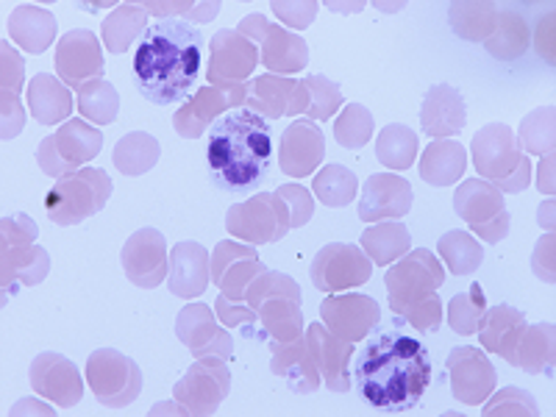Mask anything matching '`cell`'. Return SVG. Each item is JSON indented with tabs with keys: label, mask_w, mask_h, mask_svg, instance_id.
<instances>
[{
	"label": "cell",
	"mask_w": 556,
	"mask_h": 417,
	"mask_svg": "<svg viewBox=\"0 0 556 417\" xmlns=\"http://www.w3.org/2000/svg\"><path fill=\"white\" fill-rule=\"evenodd\" d=\"M362 399L384 415L412 412L431 384V354L426 342L395 323L367 337L354 362Z\"/></svg>",
	"instance_id": "obj_1"
},
{
	"label": "cell",
	"mask_w": 556,
	"mask_h": 417,
	"mask_svg": "<svg viewBox=\"0 0 556 417\" xmlns=\"http://www.w3.org/2000/svg\"><path fill=\"white\" fill-rule=\"evenodd\" d=\"M206 37L195 26L176 17L156 20L134 42V87L153 106L187 101L206 70Z\"/></svg>",
	"instance_id": "obj_2"
},
{
	"label": "cell",
	"mask_w": 556,
	"mask_h": 417,
	"mask_svg": "<svg viewBox=\"0 0 556 417\" xmlns=\"http://www.w3.org/2000/svg\"><path fill=\"white\" fill-rule=\"evenodd\" d=\"M276 162V142L267 117L253 109H231L208 128V178L226 195H251L267 181Z\"/></svg>",
	"instance_id": "obj_3"
},
{
	"label": "cell",
	"mask_w": 556,
	"mask_h": 417,
	"mask_svg": "<svg viewBox=\"0 0 556 417\" xmlns=\"http://www.w3.org/2000/svg\"><path fill=\"white\" fill-rule=\"evenodd\" d=\"M109 195H112V181L106 173L87 167V170L59 181L45 198V208L53 223L73 226V223H81L89 215L101 212Z\"/></svg>",
	"instance_id": "obj_4"
},
{
	"label": "cell",
	"mask_w": 556,
	"mask_h": 417,
	"mask_svg": "<svg viewBox=\"0 0 556 417\" xmlns=\"http://www.w3.org/2000/svg\"><path fill=\"white\" fill-rule=\"evenodd\" d=\"M412 208L409 184L399 176H370L359 203V217L365 223L381 217H404Z\"/></svg>",
	"instance_id": "obj_5"
},
{
	"label": "cell",
	"mask_w": 556,
	"mask_h": 417,
	"mask_svg": "<svg viewBox=\"0 0 556 417\" xmlns=\"http://www.w3.org/2000/svg\"><path fill=\"white\" fill-rule=\"evenodd\" d=\"M114 365V351H96V354L89 356V384H92V392H96V399L106 406H117V399L123 404H131L137 399V387L128 384L126 379L121 381V376L137 374V367H134L131 359L121 356V367H117V374H112Z\"/></svg>",
	"instance_id": "obj_6"
},
{
	"label": "cell",
	"mask_w": 556,
	"mask_h": 417,
	"mask_svg": "<svg viewBox=\"0 0 556 417\" xmlns=\"http://www.w3.org/2000/svg\"><path fill=\"white\" fill-rule=\"evenodd\" d=\"M331 273H340L337 276V287L365 285L367 278H370V262L362 260V253L356 245H326L317 253L315 265H312V281H315L317 290H320L323 281Z\"/></svg>",
	"instance_id": "obj_7"
},
{
	"label": "cell",
	"mask_w": 556,
	"mask_h": 417,
	"mask_svg": "<svg viewBox=\"0 0 556 417\" xmlns=\"http://www.w3.org/2000/svg\"><path fill=\"white\" fill-rule=\"evenodd\" d=\"M424 131L431 137H445V134H459L465 128V101L448 84L431 87L426 96L424 112Z\"/></svg>",
	"instance_id": "obj_8"
},
{
	"label": "cell",
	"mask_w": 556,
	"mask_h": 417,
	"mask_svg": "<svg viewBox=\"0 0 556 417\" xmlns=\"http://www.w3.org/2000/svg\"><path fill=\"white\" fill-rule=\"evenodd\" d=\"M465 170V151H462L459 142H434L429 151L424 153V162H420V176L426 178L434 187H445V184L456 181Z\"/></svg>",
	"instance_id": "obj_9"
},
{
	"label": "cell",
	"mask_w": 556,
	"mask_h": 417,
	"mask_svg": "<svg viewBox=\"0 0 556 417\" xmlns=\"http://www.w3.org/2000/svg\"><path fill=\"white\" fill-rule=\"evenodd\" d=\"M301 121H295L281 139V170L290 176H309L323 156V131L312 137L309 146H301Z\"/></svg>",
	"instance_id": "obj_10"
},
{
	"label": "cell",
	"mask_w": 556,
	"mask_h": 417,
	"mask_svg": "<svg viewBox=\"0 0 556 417\" xmlns=\"http://www.w3.org/2000/svg\"><path fill=\"white\" fill-rule=\"evenodd\" d=\"M376 156L390 170H406L417 156V134L406 126H387L376 142Z\"/></svg>",
	"instance_id": "obj_11"
},
{
	"label": "cell",
	"mask_w": 556,
	"mask_h": 417,
	"mask_svg": "<svg viewBox=\"0 0 556 417\" xmlns=\"http://www.w3.org/2000/svg\"><path fill=\"white\" fill-rule=\"evenodd\" d=\"M509 151H513V131L506 126H486L484 131L476 134V167L486 176H498V156H509Z\"/></svg>",
	"instance_id": "obj_12"
},
{
	"label": "cell",
	"mask_w": 556,
	"mask_h": 417,
	"mask_svg": "<svg viewBox=\"0 0 556 417\" xmlns=\"http://www.w3.org/2000/svg\"><path fill=\"white\" fill-rule=\"evenodd\" d=\"M156 142L148 134H128L126 139H121V146L114 148V165L117 170L128 173V176H139V173L151 170L153 162H156Z\"/></svg>",
	"instance_id": "obj_13"
},
{
	"label": "cell",
	"mask_w": 556,
	"mask_h": 417,
	"mask_svg": "<svg viewBox=\"0 0 556 417\" xmlns=\"http://www.w3.org/2000/svg\"><path fill=\"white\" fill-rule=\"evenodd\" d=\"M28 103L31 112L37 114L39 123H59V117L70 112V98L59 84H53L48 76H39L28 89Z\"/></svg>",
	"instance_id": "obj_14"
},
{
	"label": "cell",
	"mask_w": 556,
	"mask_h": 417,
	"mask_svg": "<svg viewBox=\"0 0 556 417\" xmlns=\"http://www.w3.org/2000/svg\"><path fill=\"white\" fill-rule=\"evenodd\" d=\"M440 253H443V260L448 262V267L454 273H462V276H468L473 273L476 267L484 262V251H481L479 242L470 240L465 231H451L440 240Z\"/></svg>",
	"instance_id": "obj_15"
},
{
	"label": "cell",
	"mask_w": 556,
	"mask_h": 417,
	"mask_svg": "<svg viewBox=\"0 0 556 417\" xmlns=\"http://www.w3.org/2000/svg\"><path fill=\"white\" fill-rule=\"evenodd\" d=\"M315 195L326 206H345L356 195V176L342 165H331L315 178Z\"/></svg>",
	"instance_id": "obj_16"
},
{
	"label": "cell",
	"mask_w": 556,
	"mask_h": 417,
	"mask_svg": "<svg viewBox=\"0 0 556 417\" xmlns=\"http://www.w3.org/2000/svg\"><path fill=\"white\" fill-rule=\"evenodd\" d=\"M448 320L459 334H473L484 320V292L479 285L470 287L465 295H456L448 306Z\"/></svg>",
	"instance_id": "obj_17"
},
{
	"label": "cell",
	"mask_w": 556,
	"mask_h": 417,
	"mask_svg": "<svg viewBox=\"0 0 556 417\" xmlns=\"http://www.w3.org/2000/svg\"><path fill=\"white\" fill-rule=\"evenodd\" d=\"M365 248L374 253V260L379 265H387L395 256H401V251L406 248V228L392 223V226H376L365 231Z\"/></svg>",
	"instance_id": "obj_18"
},
{
	"label": "cell",
	"mask_w": 556,
	"mask_h": 417,
	"mask_svg": "<svg viewBox=\"0 0 556 417\" xmlns=\"http://www.w3.org/2000/svg\"><path fill=\"white\" fill-rule=\"evenodd\" d=\"M334 134L337 139H340L342 148H351V151H356V148H362L370 139V134H374V117H370V112L362 106H348L345 112H342V117L337 121L334 126Z\"/></svg>",
	"instance_id": "obj_19"
},
{
	"label": "cell",
	"mask_w": 556,
	"mask_h": 417,
	"mask_svg": "<svg viewBox=\"0 0 556 417\" xmlns=\"http://www.w3.org/2000/svg\"><path fill=\"white\" fill-rule=\"evenodd\" d=\"M520 142L534 153L551 151V142H554V106L538 109V112H531L526 117L523 126H520Z\"/></svg>",
	"instance_id": "obj_20"
}]
</instances>
